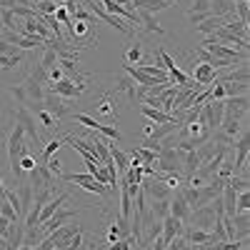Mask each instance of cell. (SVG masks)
<instances>
[{"instance_id":"cell-23","label":"cell","mask_w":250,"mask_h":250,"mask_svg":"<svg viewBox=\"0 0 250 250\" xmlns=\"http://www.w3.org/2000/svg\"><path fill=\"white\" fill-rule=\"evenodd\" d=\"M170 213V200H153V220H163Z\"/></svg>"},{"instance_id":"cell-19","label":"cell","mask_w":250,"mask_h":250,"mask_svg":"<svg viewBox=\"0 0 250 250\" xmlns=\"http://www.w3.org/2000/svg\"><path fill=\"white\" fill-rule=\"evenodd\" d=\"M135 88H138V85H135L128 75L115 80V93H125V95H128V100H133V103H135Z\"/></svg>"},{"instance_id":"cell-29","label":"cell","mask_w":250,"mask_h":250,"mask_svg":"<svg viewBox=\"0 0 250 250\" xmlns=\"http://www.w3.org/2000/svg\"><path fill=\"white\" fill-rule=\"evenodd\" d=\"M53 15H55V20H58V23H60V28H62V25H68V23H70V13L65 10V5H58Z\"/></svg>"},{"instance_id":"cell-6","label":"cell","mask_w":250,"mask_h":250,"mask_svg":"<svg viewBox=\"0 0 250 250\" xmlns=\"http://www.w3.org/2000/svg\"><path fill=\"white\" fill-rule=\"evenodd\" d=\"M78 215V210H55L50 218H48V223H43L38 228V233H40V238H45L48 233H53V230H58V228H62V223H68L70 218H75Z\"/></svg>"},{"instance_id":"cell-5","label":"cell","mask_w":250,"mask_h":250,"mask_svg":"<svg viewBox=\"0 0 250 250\" xmlns=\"http://www.w3.org/2000/svg\"><path fill=\"white\" fill-rule=\"evenodd\" d=\"M140 188H143L145 198H150V200H170V195H173V190L158 175H153L148 183H140Z\"/></svg>"},{"instance_id":"cell-8","label":"cell","mask_w":250,"mask_h":250,"mask_svg":"<svg viewBox=\"0 0 250 250\" xmlns=\"http://www.w3.org/2000/svg\"><path fill=\"white\" fill-rule=\"evenodd\" d=\"M68 193H60V195H55V198H50L45 205H43V210H40V215H38V228L43 225V223H48V218L55 213V210H60V205L62 203H68Z\"/></svg>"},{"instance_id":"cell-31","label":"cell","mask_w":250,"mask_h":250,"mask_svg":"<svg viewBox=\"0 0 250 250\" xmlns=\"http://www.w3.org/2000/svg\"><path fill=\"white\" fill-rule=\"evenodd\" d=\"M0 198H5V185H3V178H0Z\"/></svg>"},{"instance_id":"cell-12","label":"cell","mask_w":250,"mask_h":250,"mask_svg":"<svg viewBox=\"0 0 250 250\" xmlns=\"http://www.w3.org/2000/svg\"><path fill=\"white\" fill-rule=\"evenodd\" d=\"M170 215H175L180 220H185L188 215H190V205L185 203V195H183L180 188L175 190V195H170Z\"/></svg>"},{"instance_id":"cell-2","label":"cell","mask_w":250,"mask_h":250,"mask_svg":"<svg viewBox=\"0 0 250 250\" xmlns=\"http://www.w3.org/2000/svg\"><path fill=\"white\" fill-rule=\"evenodd\" d=\"M88 13H93L95 18H100V20H105V23L108 25H113L115 30H120L123 35H128V38H133V30L128 28V23H125V20H120V18H115V15H110L105 8H103L100 3H98V0H88Z\"/></svg>"},{"instance_id":"cell-3","label":"cell","mask_w":250,"mask_h":250,"mask_svg":"<svg viewBox=\"0 0 250 250\" xmlns=\"http://www.w3.org/2000/svg\"><path fill=\"white\" fill-rule=\"evenodd\" d=\"M15 123L23 125V130H25V135H28V143H30V148H33V145H35V148H38V145H43V143H40V133H38V128H35L38 120H35V115H33L28 108L20 105V108L15 110Z\"/></svg>"},{"instance_id":"cell-15","label":"cell","mask_w":250,"mask_h":250,"mask_svg":"<svg viewBox=\"0 0 250 250\" xmlns=\"http://www.w3.org/2000/svg\"><path fill=\"white\" fill-rule=\"evenodd\" d=\"M140 113H143L145 118H148L150 123H158V125H163V123H173V120H175L170 113H163V110L150 108V105H140Z\"/></svg>"},{"instance_id":"cell-14","label":"cell","mask_w":250,"mask_h":250,"mask_svg":"<svg viewBox=\"0 0 250 250\" xmlns=\"http://www.w3.org/2000/svg\"><path fill=\"white\" fill-rule=\"evenodd\" d=\"M225 20H228V18H223V15H210V18H205L203 23L195 25V28H198L203 35H213L215 30H220V28L225 25Z\"/></svg>"},{"instance_id":"cell-34","label":"cell","mask_w":250,"mask_h":250,"mask_svg":"<svg viewBox=\"0 0 250 250\" xmlns=\"http://www.w3.org/2000/svg\"><path fill=\"white\" fill-rule=\"evenodd\" d=\"M168 3H173V5H175V3H180V0H168Z\"/></svg>"},{"instance_id":"cell-25","label":"cell","mask_w":250,"mask_h":250,"mask_svg":"<svg viewBox=\"0 0 250 250\" xmlns=\"http://www.w3.org/2000/svg\"><path fill=\"white\" fill-rule=\"evenodd\" d=\"M223 80H228V83H248V62H240V68L233 70L230 75L223 78Z\"/></svg>"},{"instance_id":"cell-17","label":"cell","mask_w":250,"mask_h":250,"mask_svg":"<svg viewBox=\"0 0 250 250\" xmlns=\"http://www.w3.org/2000/svg\"><path fill=\"white\" fill-rule=\"evenodd\" d=\"M210 10H213V15L235 18V3L233 0H210Z\"/></svg>"},{"instance_id":"cell-11","label":"cell","mask_w":250,"mask_h":250,"mask_svg":"<svg viewBox=\"0 0 250 250\" xmlns=\"http://www.w3.org/2000/svg\"><path fill=\"white\" fill-rule=\"evenodd\" d=\"M213 15V10H210V0H195L193 3V8H190V13H188V18H190V23L193 25H200L205 18H210Z\"/></svg>"},{"instance_id":"cell-33","label":"cell","mask_w":250,"mask_h":250,"mask_svg":"<svg viewBox=\"0 0 250 250\" xmlns=\"http://www.w3.org/2000/svg\"><path fill=\"white\" fill-rule=\"evenodd\" d=\"M233 3H235V5H243V3H248V0H233Z\"/></svg>"},{"instance_id":"cell-7","label":"cell","mask_w":250,"mask_h":250,"mask_svg":"<svg viewBox=\"0 0 250 250\" xmlns=\"http://www.w3.org/2000/svg\"><path fill=\"white\" fill-rule=\"evenodd\" d=\"M160 225H163L160 238H163V243H165V245H168L170 240H175L178 235H183V220H180V218H175V215H170V213L160 220Z\"/></svg>"},{"instance_id":"cell-20","label":"cell","mask_w":250,"mask_h":250,"mask_svg":"<svg viewBox=\"0 0 250 250\" xmlns=\"http://www.w3.org/2000/svg\"><path fill=\"white\" fill-rule=\"evenodd\" d=\"M115 113H118L115 100H113L110 95H103L100 103H98V115H103V118H115Z\"/></svg>"},{"instance_id":"cell-13","label":"cell","mask_w":250,"mask_h":250,"mask_svg":"<svg viewBox=\"0 0 250 250\" xmlns=\"http://www.w3.org/2000/svg\"><path fill=\"white\" fill-rule=\"evenodd\" d=\"M138 25H143L148 33H155V35H165V28L153 18V13H145V10H138Z\"/></svg>"},{"instance_id":"cell-30","label":"cell","mask_w":250,"mask_h":250,"mask_svg":"<svg viewBox=\"0 0 250 250\" xmlns=\"http://www.w3.org/2000/svg\"><path fill=\"white\" fill-rule=\"evenodd\" d=\"M153 130H155V123H150V120H148V123H145V128H143L145 138H150V133H153Z\"/></svg>"},{"instance_id":"cell-27","label":"cell","mask_w":250,"mask_h":250,"mask_svg":"<svg viewBox=\"0 0 250 250\" xmlns=\"http://www.w3.org/2000/svg\"><path fill=\"white\" fill-rule=\"evenodd\" d=\"M243 210H250V193H238L235 195V213H243Z\"/></svg>"},{"instance_id":"cell-16","label":"cell","mask_w":250,"mask_h":250,"mask_svg":"<svg viewBox=\"0 0 250 250\" xmlns=\"http://www.w3.org/2000/svg\"><path fill=\"white\" fill-rule=\"evenodd\" d=\"M33 115H35V120H38V125H43L45 130H55L58 125H60V120L53 115V113H48L45 108H35L33 110Z\"/></svg>"},{"instance_id":"cell-24","label":"cell","mask_w":250,"mask_h":250,"mask_svg":"<svg viewBox=\"0 0 250 250\" xmlns=\"http://www.w3.org/2000/svg\"><path fill=\"white\" fill-rule=\"evenodd\" d=\"M60 148H62V140H58V138H53V140L43 143V163H45L48 158H53Z\"/></svg>"},{"instance_id":"cell-1","label":"cell","mask_w":250,"mask_h":250,"mask_svg":"<svg viewBox=\"0 0 250 250\" xmlns=\"http://www.w3.org/2000/svg\"><path fill=\"white\" fill-rule=\"evenodd\" d=\"M65 183H75V185H80L83 190H88V193H95V195H108L110 193V188L108 185H103V183H98L90 173H73V175H60Z\"/></svg>"},{"instance_id":"cell-4","label":"cell","mask_w":250,"mask_h":250,"mask_svg":"<svg viewBox=\"0 0 250 250\" xmlns=\"http://www.w3.org/2000/svg\"><path fill=\"white\" fill-rule=\"evenodd\" d=\"M23 58H25V53L20 50V48L5 43V40H0V68H3V70L18 68L20 62H23Z\"/></svg>"},{"instance_id":"cell-32","label":"cell","mask_w":250,"mask_h":250,"mask_svg":"<svg viewBox=\"0 0 250 250\" xmlns=\"http://www.w3.org/2000/svg\"><path fill=\"white\" fill-rule=\"evenodd\" d=\"M18 250H33V245H28V243H23V245H20Z\"/></svg>"},{"instance_id":"cell-22","label":"cell","mask_w":250,"mask_h":250,"mask_svg":"<svg viewBox=\"0 0 250 250\" xmlns=\"http://www.w3.org/2000/svg\"><path fill=\"white\" fill-rule=\"evenodd\" d=\"M125 60H128V65H138V62H143V45L140 43H133L128 50H125Z\"/></svg>"},{"instance_id":"cell-21","label":"cell","mask_w":250,"mask_h":250,"mask_svg":"<svg viewBox=\"0 0 250 250\" xmlns=\"http://www.w3.org/2000/svg\"><path fill=\"white\" fill-rule=\"evenodd\" d=\"M225 98H235V95H248V83H228L223 80Z\"/></svg>"},{"instance_id":"cell-26","label":"cell","mask_w":250,"mask_h":250,"mask_svg":"<svg viewBox=\"0 0 250 250\" xmlns=\"http://www.w3.org/2000/svg\"><path fill=\"white\" fill-rule=\"evenodd\" d=\"M0 215L8 218L10 223H18V220H20V218H18V213H15V208H13L5 198H0Z\"/></svg>"},{"instance_id":"cell-10","label":"cell","mask_w":250,"mask_h":250,"mask_svg":"<svg viewBox=\"0 0 250 250\" xmlns=\"http://www.w3.org/2000/svg\"><path fill=\"white\" fill-rule=\"evenodd\" d=\"M193 80L198 83V85L208 88V85H213L218 78H215V70L208 65V62H198V65L193 68Z\"/></svg>"},{"instance_id":"cell-18","label":"cell","mask_w":250,"mask_h":250,"mask_svg":"<svg viewBox=\"0 0 250 250\" xmlns=\"http://www.w3.org/2000/svg\"><path fill=\"white\" fill-rule=\"evenodd\" d=\"M110 158H113V163H115V168L120 170V175H125V170L130 168V163H128V153H123L120 148H115V143L110 145Z\"/></svg>"},{"instance_id":"cell-9","label":"cell","mask_w":250,"mask_h":250,"mask_svg":"<svg viewBox=\"0 0 250 250\" xmlns=\"http://www.w3.org/2000/svg\"><path fill=\"white\" fill-rule=\"evenodd\" d=\"M130 218H133V198L128 190V183L120 178V220L130 223Z\"/></svg>"},{"instance_id":"cell-28","label":"cell","mask_w":250,"mask_h":250,"mask_svg":"<svg viewBox=\"0 0 250 250\" xmlns=\"http://www.w3.org/2000/svg\"><path fill=\"white\" fill-rule=\"evenodd\" d=\"M225 185H230L235 193H245L248 190V178H240V175H233L230 180H228Z\"/></svg>"}]
</instances>
